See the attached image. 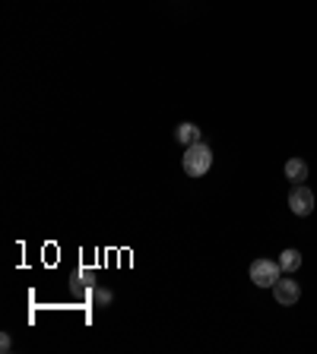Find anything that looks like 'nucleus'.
Wrapping results in <instances>:
<instances>
[{"label": "nucleus", "instance_id": "nucleus-10", "mask_svg": "<svg viewBox=\"0 0 317 354\" xmlns=\"http://www.w3.org/2000/svg\"><path fill=\"white\" fill-rule=\"evenodd\" d=\"M0 348H3V351H10V348H13V338H10L7 332H3V336H0Z\"/></svg>", "mask_w": 317, "mask_h": 354}, {"label": "nucleus", "instance_id": "nucleus-5", "mask_svg": "<svg viewBox=\"0 0 317 354\" xmlns=\"http://www.w3.org/2000/svg\"><path fill=\"white\" fill-rule=\"evenodd\" d=\"M175 140L181 142L184 149H187V146H193V142H200V127H197V124H191V121H184V124H178V130H175Z\"/></svg>", "mask_w": 317, "mask_h": 354}, {"label": "nucleus", "instance_id": "nucleus-4", "mask_svg": "<svg viewBox=\"0 0 317 354\" xmlns=\"http://www.w3.org/2000/svg\"><path fill=\"white\" fill-rule=\"evenodd\" d=\"M273 294H276V304L292 307V304H298L301 288H298V281L295 279H283V275H279V281L273 285Z\"/></svg>", "mask_w": 317, "mask_h": 354}, {"label": "nucleus", "instance_id": "nucleus-9", "mask_svg": "<svg viewBox=\"0 0 317 354\" xmlns=\"http://www.w3.org/2000/svg\"><path fill=\"white\" fill-rule=\"evenodd\" d=\"M92 297H95V304H99V307H108L111 304V291L108 288H92Z\"/></svg>", "mask_w": 317, "mask_h": 354}, {"label": "nucleus", "instance_id": "nucleus-2", "mask_svg": "<svg viewBox=\"0 0 317 354\" xmlns=\"http://www.w3.org/2000/svg\"><path fill=\"white\" fill-rule=\"evenodd\" d=\"M279 275H283V266L273 263V260H254L250 263V281L257 288H273L279 281Z\"/></svg>", "mask_w": 317, "mask_h": 354}, {"label": "nucleus", "instance_id": "nucleus-7", "mask_svg": "<svg viewBox=\"0 0 317 354\" xmlns=\"http://www.w3.org/2000/svg\"><path fill=\"white\" fill-rule=\"evenodd\" d=\"M279 266H283V272H298V266H301V253H298L295 247L283 250V253H279Z\"/></svg>", "mask_w": 317, "mask_h": 354}, {"label": "nucleus", "instance_id": "nucleus-3", "mask_svg": "<svg viewBox=\"0 0 317 354\" xmlns=\"http://www.w3.org/2000/svg\"><path fill=\"white\" fill-rule=\"evenodd\" d=\"M289 209L295 215H311L314 212V193H311L305 184H295L292 193H289Z\"/></svg>", "mask_w": 317, "mask_h": 354}, {"label": "nucleus", "instance_id": "nucleus-8", "mask_svg": "<svg viewBox=\"0 0 317 354\" xmlns=\"http://www.w3.org/2000/svg\"><path fill=\"white\" fill-rule=\"evenodd\" d=\"M89 285H95V275H92L89 269H83L73 281H70V291H73V294H83V288H89Z\"/></svg>", "mask_w": 317, "mask_h": 354}, {"label": "nucleus", "instance_id": "nucleus-6", "mask_svg": "<svg viewBox=\"0 0 317 354\" xmlns=\"http://www.w3.org/2000/svg\"><path fill=\"white\" fill-rule=\"evenodd\" d=\"M285 177L292 184H305L308 181V165H305L301 158H289V162H285Z\"/></svg>", "mask_w": 317, "mask_h": 354}, {"label": "nucleus", "instance_id": "nucleus-1", "mask_svg": "<svg viewBox=\"0 0 317 354\" xmlns=\"http://www.w3.org/2000/svg\"><path fill=\"white\" fill-rule=\"evenodd\" d=\"M184 174L187 177H203V174L213 168V152H209L207 142H193V146H187V152H184Z\"/></svg>", "mask_w": 317, "mask_h": 354}]
</instances>
